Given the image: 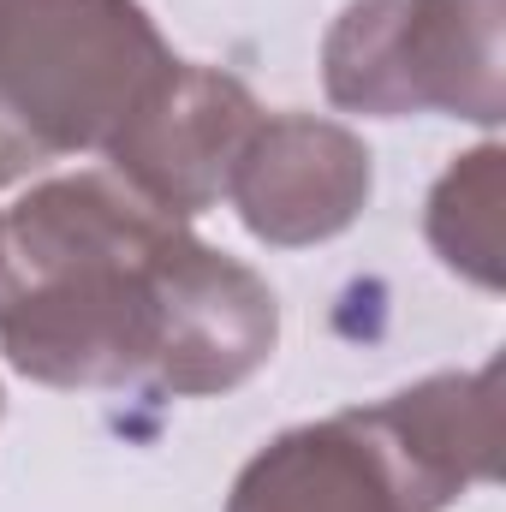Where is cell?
Listing matches in <instances>:
<instances>
[{"mask_svg":"<svg viewBox=\"0 0 506 512\" xmlns=\"http://www.w3.org/2000/svg\"><path fill=\"white\" fill-rule=\"evenodd\" d=\"M322 90L364 120L501 126L506 0H346L322 36Z\"/></svg>","mask_w":506,"mask_h":512,"instance_id":"4","label":"cell"},{"mask_svg":"<svg viewBox=\"0 0 506 512\" xmlns=\"http://www.w3.org/2000/svg\"><path fill=\"white\" fill-rule=\"evenodd\" d=\"M501 203H506V149L501 143H477L465 155L447 161V173L429 185L423 203V239L441 256L447 274L501 292L506 286V227H501Z\"/></svg>","mask_w":506,"mask_h":512,"instance_id":"7","label":"cell"},{"mask_svg":"<svg viewBox=\"0 0 506 512\" xmlns=\"http://www.w3.org/2000/svg\"><path fill=\"white\" fill-rule=\"evenodd\" d=\"M376 191L370 143L322 114H262L227 179V203L245 233L274 251H304L340 239Z\"/></svg>","mask_w":506,"mask_h":512,"instance_id":"6","label":"cell"},{"mask_svg":"<svg viewBox=\"0 0 506 512\" xmlns=\"http://www.w3.org/2000/svg\"><path fill=\"white\" fill-rule=\"evenodd\" d=\"M0 411H6V387H0Z\"/></svg>","mask_w":506,"mask_h":512,"instance_id":"8","label":"cell"},{"mask_svg":"<svg viewBox=\"0 0 506 512\" xmlns=\"http://www.w3.org/2000/svg\"><path fill=\"white\" fill-rule=\"evenodd\" d=\"M501 364L441 370L370 405L292 423L239 465L227 512H447L495 483Z\"/></svg>","mask_w":506,"mask_h":512,"instance_id":"2","label":"cell"},{"mask_svg":"<svg viewBox=\"0 0 506 512\" xmlns=\"http://www.w3.org/2000/svg\"><path fill=\"white\" fill-rule=\"evenodd\" d=\"M256 120L262 108L233 72L203 60H173L126 114V126L108 137L102 161L155 209L197 221L227 197V179L251 143Z\"/></svg>","mask_w":506,"mask_h":512,"instance_id":"5","label":"cell"},{"mask_svg":"<svg viewBox=\"0 0 506 512\" xmlns=\"http://www.w3.org/2000/svg\"><path fill=\"white\" fill-rule=\"evenodd\" d=\"M274 346V286L108 167L36 179L0 209V352L24 382L215 399Z\"/></svg>","mask_w":506,"mask_h":512,"instance_id":"1","label":"cell"},{"mask_svg":"<svg viewBox=\"0 0 506 512\" xmlns=\"http://www.w3.org/2000/svg\"><path fill=\"white\" fill-rule=\"evenodd\" d=\"M173 60L143 0H0V191L102 155Z\"/></svg>","mask_w":506,"mask_h":512,"instance_id":"3","label":"cell"}]
</instances>
